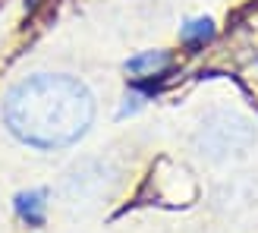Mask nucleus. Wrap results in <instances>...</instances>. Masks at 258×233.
Instances as JSON below:
<instances>
[{"label":"nucleus","mask_w":258,"mask_h":233,"mask_svg":"<svg viewBox=\"0 0 258 233\" xmlns=\"http://www.w3.org/2000/svg\"><path fill=\"white\" fill-rule=\"evenodd\" d=\"M95 116L92 92L73 76L38 73L10 88L4 120L10 133L35 148L73 145Z\"/></svg>","instance_id":"1"},{"label":"nucleus","mask_w":258,"mask_h":233,"mask_svg":"<svg viewBox=\"0 0 258 233\" xmlns=\"http://www.w3.org/2000/svg\"><path fill=\"white\" fill-rule=\"evenodd\" d=\"M249 126L236 120V116H211L208 123L202 126V133H199V148L202 154H211V158H224V154H236L249 145Z\"/></svg>","instance_id":"2"},{"label":"nucleus","mask_w":258,"mask_h":233,"mask_svg":"<svg viewBox=\"0 0 258 233\" xmlns=\"http://www.w3.org/2000/svg\"><path fill=\"white\" fill-rule=\"evenodd\" d=\"M16 211H19L22 221L41 224V221H44V192H41V189H32V192H22V196H16Z\"/></svg>","instance_id":"3"},{"label":"nucleus","mask_w":258,"mask_h":233,"mask_svg":"<svg viewBox=\"0 0 258 233\" xmlns=\"http://www.w3.org/2000/svg\"><path fill=\"white\" fill-rule=\"evenodd\" d=\"M167 63H170V57L164 54V50H145V54H139L126 63V73H136V76H154L161 73Z\"/></svg>","instance_id":"4"},{"label":"nucleus","mask_w":258,"mask_h":233,"mask_svg":"<svg viewBox=\"0 0 258 233\" xmlns=\"http://www.w3.org/2000/svg\"><path fill=\"white\" fill-rule=\"evenodd\" d=\"M211 35H214L211 19H196V22H189L186 29H183V41H189V44H202V41H208Z\"/></svg>","instance_id":"5"}]
</instances>
